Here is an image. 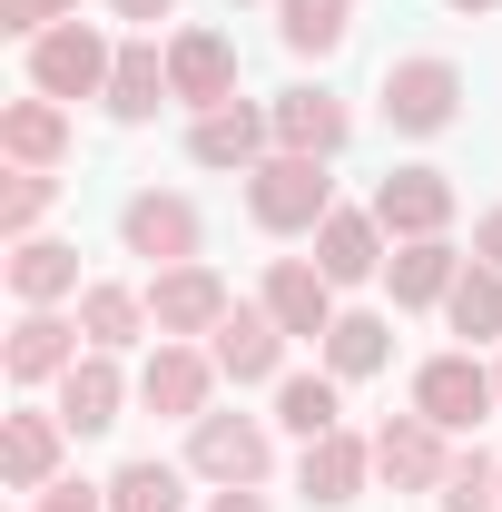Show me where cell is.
Returning <instances> with one entry per match:
<instances>
[{
    "mask_svg": "<svg viewBox=\"0 0 502 512\" xmlns=\"http://www.w3.org/2000/svg\"><path fill=\"white\" fill-rule=\"evenodd\" d=\"M247 217L266 227V237H315V227L335 217V178H325V158H296V148L256 158V168H247Z\"/></svg>",
    "mask_w": 502,
    "mask_h": 512,
    "instance_id": "obj_1",
    "label": "cell"
},
{
    "mask_svg": "<svg viewBox=\"0 0 502 512\" xmlns=\"http://www.w3.org/2000/svg\"><path fill=\"white\" fill-rule=\"evenodd\" d=\"M109 69H119V50L89 20H60V30L30 40V89L40 99H109Z\"/></svg>",
    "mask_w": 502,
    "mask_h": 512,
    "instance_id": "obj_2",
    "label": "cell"
},
{
    "mask_svg": "<svg viewBox=\"0 0 502 512\" xmlns=\"http://www.w3.org/2000/svg\"><path fill=\"white\" fill-rule=\"evenodd\" d=\"M375 99H384V119L404 128V138H443V128L463 119V69L434 60V50H424V60H394Z\"/></svg>",
    "mask_w": 502,
    "mask_h": 512,
    "instance_id": "obj_3",
    "label": "cell"
},
{
    "mask_svg": "<svg viewBox=\"0 0 502 512\" xmlns=\"http://www.w3.org/2000/svg\"><path fill=\"white\" fill-rule=\"evenodd\" d=\"M119 247L148 256V266H197L207 217H197V197H178V188H138V197L119 207Z\"/></svg>",
    "mask_w": 502,
    "mask_h": 512,
    "instance_id": "obj_4",
    "label": "cell"
},
{
    "mask_svg": "<svg viewBox=\"0 0 502 512\" xmlns=\"http://www.w3.org/2000/svg\"><path fill=\"white\" fill-rule=\"evenodd\" d=\"M188 473H207L217 493H227V483H266V473H276V444H266L256 414H197L188 424Z\"/></svg>",
    "mask_w": 502,
    "mask_h": 512,
    "instance_id": "obj_5",
    "label": "cell"
},
{
    "mask_svg": "<svg viewBox=\"0 0 502 512\" xmlns=\"http://www.w3.org/2000/svg\"><path fill=\"white\" fill-rule=\"evenodd\" d=\"M493 404H502V384H493V365H473V345H463V355H434V365L414 375V414L443 424V434H473Z\"/></svg>",
    "mask_w": 502,
    "mask_h": 512,
    "instance_id": "obj_6",
    "label": "cell"
},
{
    "mask_svg": "<svg viewBox=\"0 0 502 512\" xmlns=\"http://www.w3.org/2000/svg\"><path fill=\"white\" fill-rule=\"evenodd\" d=\"M148 325H158L168 345L217 335V325H227V276H217V266H158V276H148Z\"/></svg>",
    "mask_w": 502,
    "mask_h": 512,
    "instance_id": "obj_7",
    "label": "cell"
},
{
    "mask_svg": "<svg viewBox=\"0 0 502 512\" xmlns=\"http://www.w3.org/2000/svg\"><path fill=\"white\" fill-rule=\"evenodd\" d=\"M256 306L286 325V335H306V345H325V325L345 316V306H335V276H325L315 256H276L266 286H256Z\"/></svg>",
    "mask_w": 502,
    "mask_h": 512,
    "instance_id": "obj_8",
    "label": "cell"
},
{
    "mask_svg": "<svg viewBox=\"0 0 502 512\" xmlns=\"http://www.w3.org/2000/svg\"><path fill=\"white\" fill-rule=\"evenodd\" d=\"M286 325L266 316V306H227V325L207 335V355H217V375L227 384H286Z\"/></svg>",
    "mask_w": 502,
    "mask_h": 512,
    "instance_id": "obj_9",
    "label": "cell"
},
{
    "mask_svg": "<svg viewBox=\"0 0 502 512\" xmlns=\"http://www.w3.org/2000/svg\"><path fill=\"white\" fill-rule=\"evenodd\" d=\"M365 483H375V434H345V424H335V434H315L306 463H296V493H306L315 512H345Z\"/></svg>",
    "mask_w": 502,
    "mask_h": 512,
    "instance_id": "obj_10",
    "label": "cell"
},
{
    "mask_svg": "<svg viewBox=\"0 0 502 512\" xmlns=\"http://www.w3.org/2000/svg\"><path fill=\"white\" fill-rule=\"evenodd\" d=\"M375 217H384L394 247L443 237V227H453V178H443V168H394V178H375Z\"/></svg>",
    "mask_w": 502,
    "mask_h": 512,
    "instance_id": "obj_11",
    "label": "cell"
},
{
    "mask_svg": "<svg viewBox=\"0 0 502 512\" xmlns=\"http://www.w3.org/2000/svg\"><path fill=\"white\" fill-rule=\"evenodd\" d=\"M375 473L394 483V493H443V473H453L443 424H424V414H384V424H375Z\"/></svg>",
    "mask_w": 502,
    "mask_h": 512,
    "instance_id": "obj_12",
    "label": "cell"
},
{
    "mask_svg": "<svg viewBox=\"0 0 502 512\" xmlns=\"http://www.w3.org/2000/svg\"><path fill=\"white\" fill-rule=\"evenodd\" d=\"M188 158H197V168H237V178H247L256 158H276V119H266V109H247V99H227V109H197Z\"/></svg>",
    "mask_w": 502,
    "mask_h": 512,
    "instance_id": "obj_13",
    "label": "cell"
},
{
    "mask_svg": "<svg viewBox=\"0 0 502 512\" xmlns=\"http://www.w3.org/2000/svg\"><path fill=\"white\" fill-rule=\"evenodd\" d=\"M207 384H217V355H197V345H168V335H158V355L138 365V404L197 424V414H207Z\"/></svg>",
    "mask_w": 502,
    "mask_h": 512,
    "instance_id": "obj_14",
    "label": "cell"
},
{
    "mask_svg": "<svg viewBox=\"0 0 502 512\" xmlns=\"http://www.w3.org/2000/svg\"><path fill=\"white\" fill-rule=\"evenodd\" d=\"M79 355H89L79 325H60L50 306H20V325H10V384H60Z\"/></svg>",
    "mask_w": 502,
    "mask_h": 512,
    "instance_id": "obj_15",
    "label": "cell"
},
{
    "mask_svg": "<svg viewBox=\"0 0 502 512\" xmlns=\"http://www.w3.org/2000/svg\"><path fill=\"white\" fill-rule=\"evenodd\" d=\"M168 89H178L188 109H227V99H237V50H227L217 30H178V40H168Z\"/></svg>",
    "mask_w": 502,
    "mask_h": 512,
    "instance_id": "obj_16",
    "label": "cell"
},
{
    "mask_svg": "<svg viewBox=\"0 0 502 512\" xmlns=\"http://www.w3.org/2000/svg\"><path fill=\"white\" fill-rule=\"evenodd\" d=\"M60 444H69L60 414H10L0 424V483L10 493H50L60 483Z\"/></svg>",
    "mask_w": 502,
    "mask_h": 512,
    "instance_id": "obj_17",
    "label": "cell"
},
{
    "mask_svg": "<svg viewBox=\"0 0 502 512\" xmlns=\"http://www.w3.org/2000/svg\"><path fill=\"white\" fill-rule=\"evenodd\" d=\"M315 266H325L335 286L384 276V217H375V207H335V217L315 227Z\"/></svg>",
    "mask_w": 502,
    "mask_h": 512,
    "instance_id": "obj_18",
    "label": "cell"
},
{
    "mask_svg": "<svg viewBox=\"0 0 502 512\" xmlns=\"http://www.w3.org/2000/svg\"><path fill=\"white\" fill-rule=\"evenodd\" d=\"M119 404H128L119 355H99V345H89V355L60 375V424H69V434H109V424H119Z\"/></svg>",
    "mask_w": 502,
    "mask_h": 512,
    "instance_id": "obj_19",
    "label": "cell"
},
{
    "mask_svg": "<svg viewBox=\"0 0 502 512\" xmlns=\"http://www.w3.org/2000/svg\"><path fill=\"white\" fill-rule=\"evenodd\" d=\"M266 119H276V148H296V158H335L355 119H345V99H325V89H286V99H266Z\"/></svg>",
    "mask_w": 502,
    "mask_h": 512,
    "instance_id": "obj_20",
    "label": "cell"
},
{
    "mask_svg": "<svg viewBox=\"0 0 502 512\" xmlns=\"http://www.w3.org/2000/svg\"><path fill=\"white\" fill-rule=\"evenodd\" d=\"M0 148H10V168H60L69 158V109L40 99V89L10 99V109H0Z\"/></svg>",
    "mask_w": 502,
    "mask_h": 512,
    "instance_id": "obj_21",
    "label": "cell"
},
{
    "mask_svg": "<svg viewBox=\"0 0 502 512\" xmlns=\"http://www.w3.org/2000/svg\"><path fill=\"white\" fill-rule=\"evenodd\" d=\"M168 99H178V89H168V50H158V40H128L119 69H109V119L138 128V119H158Z\"/></svg>",
    "mask_w": 502,
    "mask_h": 512,
    "instance_id": "obj_22",
    "label": "cell"
},
{
    "mask_svg": "<svg viewBox=\"0 0 502 512\" xmlns=\"http://www.w3.org/2000/svg\"><path fill=\"white\" fill-rule=\"evenodd\" d=\"M79 335L99 345V355H119V345H138V335H158L148 325V286H79Z\"/></svg>",
    "mask_w": 502,
    "mask_h": 512,
    "instance_id": "obj_23",
    "label": "cell"
},
{
    "mask_svg": "<svg viewBox=\"0 0 502 512\" xmlns=\"http://www.w3.org/2000/svg\"><path fill=\"white\" fill-rule=\"evenodd\" d=\"M10 296H20V306H60V296H79V247H60V237H20V247H10Z\"/></svg>",
    "mask_w": 502,
    "mask_h": 512,
    "instance_id": "obj_24",
    "label": "cell"
},
{
    "mask_svg": "<svg viewBox=\"0 0 502 512\" xmlns=\"http://www.w3.org/2000/svg\"><path fill=\"white\" fill-rule=\"evenodd\" d=\"M384 276H394V306H443L453 276H463V256H453V237H414V247L384 256Z\"/></svg>",
    "mask_w": 502,
    "mask_h": 512,
    "instance_id": "obj_25",
    "label": "cell"
},
{
    "mask_svg": "<svg viewBox=\"0 0 502 512\" xmlns=\"http://www.w3.org/2000/svg\"><path fill=\"white\" fill-rule=\"evenodd\" d=\"M384 365H394V325H384V316L355 306V316L325 325V375H335V384H365V375H384Z\"/></svg>",
    "mask_w": 502,
    "mask_h": 512,
    "instance_id": "obj_26",
    "label": "cell"
},
{
    "mask_svg": "<svg viewBox=\"0 0 502 512\" xmlns=\"http://www.w3.org/2000/svg\"><path fill=\"white\" fill-rule=\"evenodd\" d=\"M345 30H355V0H276V40L296 60H335Z\"/></svg>",
    "mask_w": 502,
    "mask_h": 512,
    "instance_id": "obj_27",
    "label": "cell"
},
{
    "mask_svg": "<svg viewBox=\"0 0 502 512\" xmlns=\"http://www.w3.org/2000/svg\"><path fill=\"white\" fill-rule=\"evenodd\" d=\"M276 424H286L296 444L335 434V424H345V384H335V375H286V384H276Z\"/></svg>",
    "mask_w": 502,
    "mask_h": 512,
    "instance_id": "obj_28",
    "label": "cell"
},
{
    "mask_svg": "<svg viewBox=\"0 0 502 512\" xmlns=\"http://www.w3.org/2000/svg\"><path fill=\"white\" fill-rule=\"evenodd\" d=\"M443 316H453V335H463V345H493V335H502V266H483V256H473V266L453 276Z\"/></svg>",
    "mask_w": 502,
    "mask_h": 512,
    "instance_id": "obj_29",
    "label": "cell"
},
{
    "mask_svg": "<svg viewBox=\"0 0 502 512\" xmlns=\"http://www.w3.org/2000/svg\"><path fill=\"white\" fill-rule=\"evenodd\" d=\"M109 512H188V473L158 463V453H138V463L109 473Z\"/></svg>",
    "mask_w": 502,
    "mask_h": 512,
    "instance_id": "obj_30",
    "label": "cell"
},
{
    "mask_svg": "<svg viewBox=\"0 0 502 512\" xmlns=\"http://www.w3.org/2000/svg\"><path fill=\"white\" fill-rule=\"evenodd\" d=\"M50 197H60V178H50V168H10V188H0V237H10V247H20V237H40Z\"/></svg>",
    "mask_w": 502,
    "mask_h": 512,
    "instance_id": "obj_31",
    "label": "cell"
},
{
    "mask_svg": "<svg viewBox=\"0 0 502 512\" xmlns=\"http://www.w3.org/2000/svg\"><path fill=\"white\" fill-rule=\"evenodd\" d=\"M443 512H502V463L493 453H453V473H443Z\"/></svg>",
    "mask_w": 502,
    "mask_h": 512,
    "instance_id": "obj_32",
    "label": "cell"
},
{
    "mask_svg": "<svg viewBox=\"0 0 502 512\" xmlns=\"http://www.w3.org/2000/svg\"><path fill=\"white\" fill-rule=\"evenodd\" d=\"M60 20H79V0H0V30H20V40H40Z\"/></svg>",
    "mask_w": 502,
    "mask_h": 512,
    "instance_id": "obj_33",
    "label": "cell"
},
{
    "mask_svg": "<svg viewBox=\"0 0 502 512\" xmlns=\"http://www.w3.org/2000/svg\"><path fill=\"white\" fill-rule=\"evenodd\" d=\"M30 512H109V503H99V483H50Z\"/></svg>",
    "mask_w": 502,
    "mask_h": 512,
    "instance_id": "obj_34",
    "label": "cell"
},
{
    "mask_svg": "<svg viewBox=\"0 0 502 512\" xmlns=\"http://www.w3.org/2000/svg\"><path fill=\"white\" fill-rule=\"evenodd\" d=\"M207 512H266V493H256V483H227V493H217Z\"/></svg>",
    "mask_w": 502,
    "mask_h": 512,
    "instance_id": "obj_35",
    "label": "cell"
},
{
    "mask_svg": "<svg viewBox=\"0 0 502 512\" xmlns=\"http://www.w3.org/2000/svg\"><path fill=\"white\" fill-rule=\"evenodd\" d=\"M473 256H483V266H502V207L483 217V227H473Z\"/></svg>",
    "mask_w": 502,
    "mask_h": 512,
    "instance_id": "obj_36",
    "label": "cell"
},
{
    "mask_svg": "<svg viewBox=\"0 0 502 512\" xmlns=\"http://www.w3.org/2000/svg\"><path fill=\"white\" fill-rule=\"evenodd\" d=\"M109 10H119V20H168L178 0H109Z\"/></svg>",
    "mask_w": 502,
    "mask_h": 512,
    "instance_id": "obj_37",
    "label": "cell"
},
{
    "mask_svg": "<svg viewBox=\"0 0 502 512\" xmlns=\"http://www.w3.org/2000/svg\"><path fill=\"white\" fill-rule=\"evenodd\" d=\"M453 10H502V0H453Z\"/></svg>",
    "mask_w": 502,
    "mask_h": 512,
    "instance_id": "obj_38",
    "label": "cell"
},
{
    "mask_svg": "<svg viewBox=\"0 0 502 512\" xmlns=\"http://www.w3.org/2000/svg\"><path fill=\"white\" fill-rule=\"evenodd\" d=\"M493 384H502V365H493Z\"/></svg>",
    "mask_w": 502,
    "mask_h": 512,
    "instance_id": "obj_39",
    "label": "cell"
}]
</instances>
